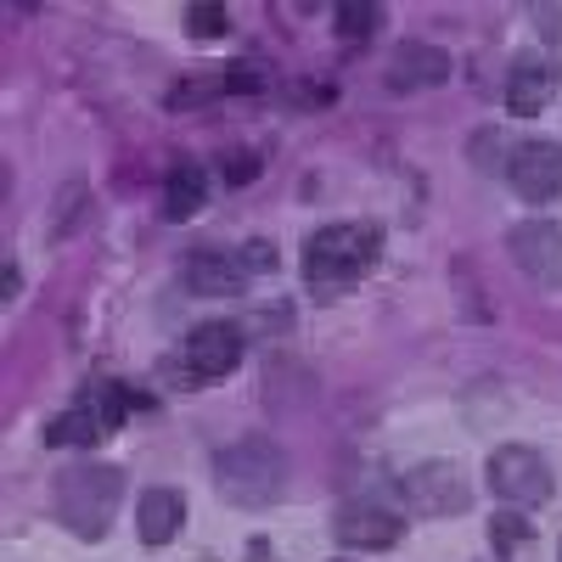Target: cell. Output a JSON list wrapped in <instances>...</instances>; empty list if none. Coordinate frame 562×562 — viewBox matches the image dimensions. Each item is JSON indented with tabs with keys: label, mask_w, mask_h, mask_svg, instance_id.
<instances>
[{
	"label": "cell",
	"mask_w": 562,
	"mask_h": 562,
	"mask_svg": "<svg viewBox=\"0 0 562 562\" xmlns=\"http://www.w3.org/2000/svg\"><path fill=\"white\" fill-rule=\"evenodd\" d=\"M378 259H383V225L378 220H333L304 243L299 270H304V288L315 299H344V293H355L360 276H371Z\"/></svg>",
	"instance_id": "1"
},
{
	"label": "cell",
	"mask_w": 562,
	"mask_h": 562,
	"mask_svg": "<svg viewBox=\"0 0 562 562\" xmlns=\"http://www.w3.org/2000/svg\"><path fill=\"white\" fill-rule=\"evenodd\" d=\"M158 400L153 394H140L135 383H85L79 400L68 411H57L52 422H45V445L52 450H90V445H102L108 434H119L130 411H153Z\"/></svg>",
	"instance_id": "2"
},
{
	"label": "cell",
	"mask_w": 562,
	"mask_h": 562,
	"mask_svg": "<svg viewBox=\"0 0 562 562\" xmlns=\"http://www.w3.org/2000/svg\"><path fill=\"white\" fill-rule=\"evenodd\" d=\"M214 490L220 501L243 506V512H259V506H276L288 495V450L265 434H248L237 445H225L214 456Z\"/></svg>",
	"instance_id": "3"
},
{
	"label": "cell",
	"mask_w": 562,
	"mask_h": 562,
	"mask_svg": "<svg viewBox=\"0 0 562 562\" xmlns=\"http://www.w3.org/2000/svg\"><path fill=\"white\" fill-rule=\"evenodd\" d=\"M243 355H248V326H237V321H203V326H192V333L180 338V349L158 371L175 389H209V383L231 378V371L243 366Z\"/></svg>",
	"instance_id": "4"
},
{
	"label": "cell",
	"mask_w": 562,
	"mask_h": 562,
	"mask_svg": "<svg viewBox=\"0 0 562 562\" xmlns=\"http://www.w3.org/2000/svg\"><path fill=\"white\" fill-rule=\"evenodd\" d=\"M119 495H124L119 467H102V461L68 467V473L57 479V518L79 540H102L108 524H113V512H119Z\"/></svg>",
	"instance_id": "5"
},
{
	"label": "cell",
	"mask_w": 562,
	"mask_h": 562,
	"mask_svg": "<svg viewBox=\"0 0 562 562\" xmlns=\"http://www.w3.org/2000/svg\"><path fill=\"white\" fill-rule=\"evenodd\" d=\"M484 479H490V495L501 506H512V512H535V506H546L557 495L551 461L535 445H501V450H490Z\"/></svg>",
	"instance_id": "6"
},
{
	"label": "cell",
	"mask_w": 562,
	"mask_h": 562,
	"mask_svg": "<svg viewBox=\"0 0 562 562\" xmlns=\"http://www.w3.org/2000/svg\"><path fill=\"white\" fill-rule=\"evenodd\" d=\"M400 501L422 512V518H461L473 506V484H467L456 461H416L400 479Z\"/></svg>",
	"instance_id": "7"
},
{
	"label": "cell",
	"mask_w": 562,
	"mask_h": 562,
	"mask_svg": "<svg viewBox=\"0 0 562 562\" xmlns=\"http://www.w3.org/2000/svg\"><path fill=\"white\" fill-rule=\"evenodd\" d=\"M333 540L349 551H389L405 540V518L383 501V495H349L333 512Z\"/></svg>",
	"instance_id": "8"
},
{
	"label": "cell",
	"mask_w": 562,
	"mask_h": 562,
	"mask_svg": "<svg viewBox=\"0 0 562 562\" xmlns=\"http://www.w3.org/2000/svg\"><path fill=\"white\" fill-rule=\"evenodd\" d=\"M506 186L524 203H557L562 198V147L557 140H540V135L518 140L506 158Z\"/></svg>",
	"instance_id": "9"
},
{
	"label": "cell",
	"mask_w": 562,
	"mask_h": 562,
	"mask_svg": "<svg viewBox=\"0 0 562 562\" xmlns=\"http://www.w3.org/2000/svg\"><path fill=\"white\" fill-rule=\"evenodd\" d=\"M506 254L529 281L562 288V225L557 220H518L506 231Z\"/></svg>",
	"instance_id": "10"
},
{
	"label": "cell",
	"mask_w": 562,
	"mask_h": 562,
	"mask_svg": "<svg viewBox=\"0 0 562 562\" xmlns=\"http://www.w3.org/2000/svg\"><path fill=\"white\" fill-rule=\"evenodd\" d=\"M557 85H562V68L546 52H518L512 68H506V113H518V119L546 113L551 97H557Z\"/></svg>",
	"instance_id": "11"
},
{
	"label": "cell",
	"mask_w": 562,
	"mask_h": 562,
	"mask_svg": "<svg viewBox=\"0 0 562 562\" xmlns=\"http://www.w3.org/2000/svg\"><path fill=\"white\" fill-rule=\"evenodd\" d=\"M180 281L192 293H209V299H237V293H248L254 270L243 265L237 248H198V254H186Z\"/></svg>",
	"instance_id": "12"
},
{
	"label": "cell",
	"mask_w": 562,
	"mask_h": 562,
	"mask_svg": "<svg viewBox=\"0 0 562 562\" xmlns=\"http://www.w3.org/2000/svg\"><path fill=\"white\" fill-rule=\"evenodd\" d=\"M383 79H389L394 97H411V90H439L450 79V57L439 52V45H428V40H400Z\"/></svg>",
	"instance_id": "13"
},
{
	"label": "cell",
	"mask_w": 562,
	"mask_h": 562,
	"mask_svg": "<svg viewBox=\"0 0 562 562\" xmlns=\"http://www.w3.org/2000/svg\"><path fill=\"white\" fill-rule=\"evenodd\" d=\"M186 524V495L169 490V484H153V490H140L135 501V535L140 546H169Z\"/></svg>",
	"instance_id": "14"
},
{
	"label": "cell",
	"mask_w": 562,
	"mask_h": 562,
	"mask_svg": "<svg viewBox=\"0 0 562 562\" xmlns=\"http://www.w3.org/2000/svg\"><path fill=\"white\" fill-rule=\"evenodd\" d=\"M203 203H209V169L192 164V158H180L164 175V220L169 225H186L192 214H203Z\"/></svg>",
	"instance_id": "15"
},
{
	"label": "cell",
	"mask_w": 562,
	"mask_h": 562,
	"mask_svg": "<svg viewBox=\"0 0 562 562\" xmlns=\"http://www.w3.org/2000/svg\"><path fill=\"white\" fill-rule=\"evenodd\" d=\"M535 540V524L524 518V512H512V506H501L495 518H490V546H495V557H512L518 546H529Z\"/></svg>",
	"instance_id": "16"
},
{
	"label": "cell",
	"mask_w": 562,
	"mask_h": 562,
	"mask_svg": "<svg viewBox=\"0 0 562 562\" xmlns=\"http://www.w3.org/2000/svg\"><path fill=\"white\" fill-rule=\"evenodd\" d=\"M512 147H518V140H512L506 130H479L467 153H473V164H479L484 175H501V180H506V158H512Z\"/></svg>",
	"instance_id": "17"
},
{
	"label": "cell",
	"mask_w": 562,
	"mask_h": 562,
	"mask_svg": "<svg viewBox=\"0 0 562 562\" xmlns=\"http://www.w3.org/2000/svg\"><path fill=\"white\" fill-rule=\"evenodd\" d=\"M333 23H338V34H344V40H366L371 29L383 23V7H378V0H349V7H338V12H333Z\"/></svg>",
	"instance_id": "18"
},
{
	"label": "cell",
	"mask_w": 562,
	"mask_h": 562,
	"mask_svg": "<svg viewBox=\"0 0 562 562\" xmlns=\"http://www.w3.org/2000/svg\"><path fill=\"white\" fill-rule=\"evenodd\" d=\"M186 34H192V40H225L231 34V12L214 7V0H209V7H186Z\"/></svg>",
	"instance_id": "19"
},
{
	"label": "cell",
	"mask_w": 562,
	"mask_h": 562,
	"mask_svg": "<svg viewBox=\"0 0 562 562\" xmlns=\"http://www.w3.org/2000/svg\"><path fill=\"white\" fill-rule=\"evenodd\" d=\"M220 175H225V186H248V180H259V153L231 147V153H225V164H220Z\"/></svg>",
	"instance_id": "20"
},
{
	"label": "cell",
	"mask_w": 562,
	"mask_h": 562,
	"mask_svg": "<svg viewBox=\"0 0 562 562\" xmlns=\"http://www.w3.org/2000/svg\"><path fill=\"white\" fill-rule=\"evenodd\" d=\"M265 68L259 63H225V90H259Z\"/></svg>",
	"instance_id": "21"
},
{
	"label": "cell",
	"mask_w": 562,
	"mask_h": 562,
	"mask_svg": "<svg viewBox=\"0 0 562 562\" xmlns=\"http://www.w3.org/2000/svg\"><path fill=\"white\" fill-rule=\"evenodd\" d=\"M529 18H535V29H540L551 45H562V7H540V0H535Z\"/></svg>",
	"instance_id": "22"
},
{
	"label": "cell",
	"mask_w": 562,
	"mask_h": 562,
	"mask_svg": "<svg viewBox=\"0 0 562 562\" xmlns=\"http://www.w3.org/2000/svg\"><path fill=\"white\" fill-rule=\"evenodd\" d=\"M237 254H243V265H248L254 276H265V270H276V248H270V243H243Z\"/></svg>",
	"instance_id": "23"
},
{
	"label": "cell",
	"mask_w": 562,
	"mask_h": 562,
	"mask_svg": "<svg viewBox=\"0 0 562 562\" xmlns=\"http://www.w3.org/2000/svg\"><path fill=\"white\" fill-rule=\"evenodd\" d=\"M0 299H7V304L18 299V265H12V259H7V293H0Z\"/></svg>",
	"instance_id": "24"
},
{
	"label": "cell",
	"mask_w": 562,
	"mask_h": 562,
	"mask_svg": "<svg viewBox=\"0 0 562 562\" xmlns=\"http://www.w3.org/2000/svg\"><path fill=\"white\" fill-rule=\"evenodd\" d=\"M248 557H254V562H270V540H254V546H248Z\"/></svg>",
	"instance_id": "25"
},
{
	"label": "cell",
	"mask_w": 562,
	"mask_h": 562,
	"mask_svg": "<svg viewBox=\"0 0 562 562\" xmlns=\"http://www.w3.org/2000/svg\"><path fill=\"white\" fill-rule=\"evenodd\" d=\"M333 562H344V557H333Z\"/></svg>",
	"instance_id": "26"
}]
</instances>
